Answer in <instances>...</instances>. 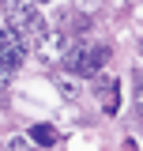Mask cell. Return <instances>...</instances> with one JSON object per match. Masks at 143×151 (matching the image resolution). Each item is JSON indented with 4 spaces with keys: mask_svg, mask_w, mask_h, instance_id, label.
Segmentation results:
<instances>
[{
    "mask_svg": "<svg viewBox=\"0 0 143 151\" xmlns=\"http://www.w3.org/2000/svg\"><path fill=\"white\" fill-rule=\"evenodd\" d=\"M23 147V140H19V136H11V140H4V151H19Z\"/></svg>",
    "mask_w": 143,
    "mask_h": 151,
    "instance_id": "cell-5",
    "label": "cell"
},
{
    "mask_svg": "<svg viewBox=\"0 0 143 151\" xmlns=\"http://www.w3.org/2000/svg\"><path fill=\"white\" fill-rule=\"evenodd\" d=\"M30 140L41 144V147H53L56 144V129L53 125H34V129H30Z\"/></svg>",
    "mask_w": 143,
    "mask_h": 151,
    "instance_id": "cell-3",
    "label": "cell"
},
{
    "mask_svg": "<svg viewBox=\"0 0 143 151\" xmlns=\"http://www.w3.org/2000/svg\"><path fill=\"white\" fill-rule=\"evenodd\" d=\"M34 4H49V0H34Z\"/></svg>",
    "mask_w": 143,
    "mask_h": 151,
    "instance_id": "cell-6",
    "label": "cell"
},
{
    "mask_svg": "<svg viewBox=\"0 0 143 151\" xmlns=\"http://www.w3.org/2000/svg\"><path fill=\"white\" fill-rule=\"evenodd\" d=\"M53 83H56V91H60V98L64 102H79V79L75 76H68V72H60V76H53Z\"/></svg>",
    "mask_w": 143,
    "mask_h": 151,
    "instance_id": "cell-2",
    "label": "cell"
},
{
    "mask_svg": "<svg viewBox=\"0 0 143 151\" xmlns=\"http://www.w3.org/2000/svg\"><path fill=\"white\" fill-rule=\"evenodd\" d=\"M30 8H38L34 0H8V15H23V12H30Z\"/></svg>",
    "mask_w": 143,
    "mask_h": 151,
    "instance_id": "cell-4",
    "label": "cell"
},
{
    "mask_svg": "<svg viewBox=\"0 0 143 151\" xmlns=\"http://www.w3.org/2000/svg\"><path fill=\"white\" fill-rule=\"evenodd\" d=\"M109 60V45H83V53H79V68H75V76H94L102 72V64Z\"/></svg>",
    "mask_w": 143,
    "mask_h": 151,
    "instance_id": "cell-1",
    "label": "cell"
}]
</instances>
